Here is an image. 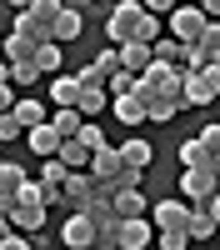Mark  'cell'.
I'll use <instances>...</instances> for the list:
<instances>
[{
  "label": "cell",
  "instance_id": "6da1fadb",
  "mask_svg": "<svg viewBox=\"0 0 220 250\" xmlns=\"http://www.w3.org/2000/svg\"><path fill=\"white\" fill-rule=\"evenodd\" d=\"M220 95V65H205V70H180V95L175 105L190 110V105H210Z\"/></svg>",
  "mask_w": 220,
  "mask_h": 250
},
{
  "label": "cell",
  "instance_id": "7a4b0ae2",
  "mask_svg": "<svg viewBox=\"0 0 220 250\" xmlns=\"http://www.w3.org/2000/svg\"><path fill=\"white\" fill-rule=\"evenodd\" d=\"M210 25H215V20H205V15H200V5H195V0H175V5L165 10V35H175L180 45L200 40Z\"/></svg>",
  "mask_w": 220,
  "mask_h": 250
},
{
  "label": "cell",
  "instance_id": "3957f363",
  "mask_svg": "<svg viewBox=\"0 0 220 250\" xmlns=\"http://www.w3.org/2000/svg\"><path fill=\"white\" fill-rule=\"evenodd\" d=\"M215 60H220V25H210L200 40H190V45H180L175 65L180 70H205V65H215Z\"/></svg>",
  "mask_w": 220,
  "mask_h": 250
},
{
  "label": "cell",
  "instance_id": "277c9868",
  "mask_svg": "<svg viewBox=\"0 0 220 250\" xmlns=\"http://www.w3.org/2000/svg\"><path fill=\"white\" fill-rule=\"evenodd\" d=\"M140 0H115V5L105 10V35H110V45H120V40H130L135 35V20H140Z\"/></svg>",
  "mask_w": 220,
  "mask_h": 250
},
{
  "label": "cell",
  "instance_id": "5b68a950",
  "mask_svg": "<svg viewBox=\"0 0 220 250\" xmlns=\"http://www.w3.org/2000/svg\"><path fill=\"white\" fill-rule=\"evenodd\" d=\"M90 190H95V175H90V170H65V180H60V200H55V205L80 210V205L90 200Z\"/></svg>",
  "mask_w": 220,
  "mask_h": 250
},
{
  "label": "cell",
  "instance_id": "8992f818",
  "mask_svg": "<svg viewBox=\"0 0 220 250\" xmlns=\"http://www.w3.org/2000/svg\"><path fill=\"white\" fill-rule=\"evenodd\" d=\"M150 240H155L150 215H125V220H120V230H115V245H120V250H145Z\"/></svg>",
  "mask_w": 220,
  "mask_h": 250
},
{
  "label": "cell",
  "instance_id": "52a82bcc",
  "mask_svg": "<svg viewBox=\"0 0 220 250\" xmlns=\"http://www.w3.org/2000/svg\"><path fill=\"white\" fill-rule=\"evenodd\" d=\"M145 215H150V225H155V230H185L190 205H185V200H155Z\"/></svg>",
  "mask_w": 220,
  "mask_h": 250
},
{
  "label": "cell",
  "instance_id": "ba28073f",
  "mask_svg": "<svg viewBox=\"0 0 220 250\" xmlns=\"http://www.w3.org/2000/svg\"><path fill=\"white\" fill-rule=\"evenodd\" d=\"M60 240H65L70 250L95 245V225H90V215H85V210H70V215H65V225H60Z\"/></svg>",
  "mask_w": 220,
  "mask_h": 250
},
{
  "label": "cell",
  "instance_id": "9c48e42d",
  "mask_svg": "<svg viewBox=\"0 0 220 250\" xmlns=\"http://www.w3.org/2000/svg\"><path fill=\"white\" fill-rule=\"evenodd\" d=\"M205 190H215V170H205V165H185V170H180V195H185V205H195Z\"/></svg>",
  "mask_w": 220,
  "mask_h": 250
},
{
  "label": "cell",
  "instance_id": "30bf717a",
  "mask_svg": "<svg viewBox=\"0 0 220 250\" xmlns=\"http://www.w3.org/2000/svg\"><path fill=\"white\" fill-rule=\"evenodd\" d=\"M110 210H115L120 220H125V215H145V210H150V195L140 190V185H125V190L110 195Z\"/></svg>",
  "mask_w": 220,
  "mask_h": 250
},
{
  "label": "cell",
  "instance_id": "8fae6325",
  "mask_svg": "<svg viewBox=\"0 0 220 250\" xmlns=\"http://www.w3.org/2000/svg\"><path fill=\"white\" fill-rule=\"evenodd\" d=\"M80 25H85V15L60 5V15L50 20V40H55V45H70V40H80Z\"/></svg>",
  "mask_w": 220,
  "mask_h": 250
},
{
  "label": "cell",
  "instance_id": "7c38bea8",
  "mask_svg": "<svg viewBox=\"0 0 220 250\" xmlns=\"http://www.w3.org/2000/svg\"><path fill=\"white\" fill-rule=\"evenodd\" d=\"M140 105H145V120H155V125H165V120L180 115L175 95H160V90H145V95H140Z\"/></svg>",
  "mask_w": 220,
  "mask_h": 250
},
{
  "label": "cell",
  "instance_id": "4fadbf2b",
  "mask_svg": "<svg viewBox=\"0 0 220 250\" xmlns=\"http://www.w3.org/2000/svg\"><path fill=\"white\" fill-rule=\"evenodd\" d=\"M115 55H120V70H145L150 65V40H120L115 45Z\"/></svg>",
  "mask_w": 220,
  "mask_h": 250
},
{
  "label": "cell",
  "instance_id": "5bb4252c",
  "mask_svg": "<svg viewBox=\"0 0 220 250\" xmlns=\"http://www.w3.org/2000/svg\"><path fill=\"white\" fill-rule=\"evenodd\" d=\"M55 160L65 165V170H85V165H90V150H85V145H80L75 135H60V145H55Z\"/></svg>",
  "mask_w": 220,
  "mask_h": 250
},
{
  "label": "cell",
  "instance_id": "9a60e30c",
  "mask_svg": "<svg viewBox=\"0 0 220 250\" xmlns=\"http://www.w3.org/2000/svg\"><path fill=\"white\" fill-rule=\"evenodd\" d=\"M110 115L120 120V125H140V120H145V105H140V95H110Z\"/></svg>",
  "mask_w": 220,
  "mask_h": 250
},
{
  "label": "cell",
  "instance_id": "2e32d148",
  "mask_svg": "<svg viewBox=\"0 0 220 250\" xmlns=\"http://www.w3.org/2000/svg\"><path fill=\"white\" fill-rule=\"evenodd\" d=\"M30 50H35V35H20V30H10V35H0V60H30Z\"/></svg>",
  "mask_w": 220,
  "mask_h": 250
},
{
  "label": "cell",
  "instance_id": "e0dca14e",
  "mask_svg": "<svg viewBox=\"0 0 220 250\" xmlns=\"http://www.w3.org/2000/svg\"><path fill=\"white\" fill-rule=\"evenodd\" d=\"M80 90H85V85H80V75H75V70H70V75H60V70L50 75V100H55V105H75V95H80Z\"/></svg>",
  "mask_w": 220,
  "mask_h": 250
},
{
  "label": "cell",
  "instance_id": "ac0fdd59",
  "mask_svg": "<svg viewBox=\"0 0 220 250\" xmlns=\"http://www.w3.org/2000/svg\"><path fill=\"white\" fill-rule=\"evenodd\" d=\"M55 15H60V0H30V5H25V20H30L45 40H50V20H55Z\"/></svg>",
  "mask_w": 220,
  "mask_h": 250
},
{
  "label": "cell",
  "instance_id": "d6986e66",
  "mask_svg": "<svg viewBox=\"0 0 220 250\" xmlns=\"http://www.w3.org/2000/svg\"><path fill=\"white\" fill-rule=\"evenodd\" d=\"M105 105H110V90H105V85H85V90L75 95V110L85 115V120H90V115H100Z\"/></svg>",
  "mask_w": 220,
  "mask_h": 250
},
{
  "label": "cell",
  "instance_id": "ffe728a7",
  "mask_svg": "<svg viewBox=\"0 0 220 250\" xmlns=\"http://www.w3.org/2000/svg\"><path fill=\"white\" fill-rule=\"evenodd\" d=\"M180 165H205V170H220V155L205 150L200 140H180Z\"/></svg>",
  "mask_w": 220,
  "mask_h": 250
},
{
  "label": "cell",
  "instance_id": "44dd1931",
  "mask_svg": "<svg viewBox=\"0 0 220 250\" xmlns=\"http://www.w3.org/2000/svg\"><path fill=\"white\" fill-rule=\"evenodd\" d=\"M30 60H35V70H40V75H55V70H60V45H55V40H35Z\"/></svg>",
  "mask_w": 220,
  "mask_h": 250
},
{
  "label": "cell",
  "instance_id": "7402d4cb",
  "mask_svg": "<svg viewBox=\"0 0 220 250\" xmlns=\"http://www.w3.org/2000/svg\"><path fill=\"white\" fill-rule=\"evenodd\" d=\"M80 120H85V115H80L75 105H55V115H45V125H50L55 135H75V130H80Z\"/></svg>",
  "mask_w": 220,
  "mask_h": 250
},
{
  "label": "cell",
  "instance_id": "603a6c76",
  "mask_svg": "<svg viewBox=\"0 0 220 250\" xmlns=\"http://www.w3.org/2000/svg\"><path fill=\"white\" fill-rule=\"evenodd\" d=\"M25 130H30V150H35V155H55V145H60V135L50 130L45 120H40V125H25Z\"/></svg>",
  "mask_w": 220,
  "mask_h": 250
},
{
  "label": "cell",
  "instance_id": "cb8c5ba5",
  "mask_svg": "<svg viewBox=\"0 0 220 250\" xmlns=\"http://www.w3.org/2000/svg\"><path fill=\"white\" fill-rule=\"evenodd\" d=\"M185 235H190V240H215V215L190 210V215H185Z\"/></svg>",
  "mask_w": 220,
  "mask_h": 250
},
{
  "label": "cell",
  "instance_id": "d4e9b609",
  "mask_svg": "<svg viewBox=\"0 0 220 250\" xmlns=\"http://www.w3.org/2000/svg\"><path fill=\"white\" fill-rule=\"evenodd\" d=\"M10 115H15L20 125H40V120H45V105H40L35 95H25V100H15V105H10Z\"/></svg>",
  "mask_w": 220,
  "mask_h": 250
},
{
  "label": "cell",
  "instance_id": "484cf974",
  "mask_svg": "<svg viewBox=\"0 0 220 250\" xmlns=\"http://www.w3.org/2000/svg\"><path fill=\"white\" fill-rule=\"evenodd\" d=\"M115 150H120V160H125V165H140V170H145V165H150V145L145 140H125V145H115Z\"/></svg>",
  "mask_w": 220,
  "mask_h": 250
},
{
  "label": "cell",
  "instance_id": "4316f807",
  "mask_svg": "<svg viewBox=\"0 0 220 250\" xmlns=\"http://www.w3.org/2000/svg\"><path fill=\"white\" fill-rule=\"evenodd\" d=\"M150 55H155V60H170V65H175V60H180V40L160 30V35L150 40Z\"/></svg>",
  "mask_w": 220,
  "mask_h": 250
},
{
  "label": "cell",
  "instance_id": "83f0119b",
  "mask_svg": "<svg viewBox=\"0 0 220 250\" xmlns=\"http://www.w3.org/2000/svg\"><path fill=\"white\" fill-rule=\"evenodd\" d=\"M20 180H25V170H20L15 160H0V195H15Z\"/></svg>",
  "mask_w": 220,
  "mask_h": 250
},
{
  "label": "cell",
  "instance_id": "f1b7e54d",
  "mask_svg": "<svg viewBox=\"0 0 220 250\" xmlns=\"http://www.w3.org/2000/svg\"><path fill=\"white\" fill-rule=\"evenodd\" d=\"M35 80H40V70H35V60H10V85H35Z\"/></svg>",
  "mask_w": 220,
  "mask_h": 250
},
{
  "label": "cell",
  "instance_id": "f546056e",
  "mask_svg": "<svg viewBox=\"0 0 220 250\" xmlns=\"http://www.w3.org/2000/svg\"><path fill=\"white\" fill-rule=\"evenodd\" d=\"M60 180H65V165H60L55 155H45V165H40V185H45V190H60Z\"/></svg>",
  "mask_w": 220,
  "mask_h": 250
},
{
  "label": "cell",
  "instance_id": "4dcf8cb0",
  "mask_svg": "<svg viewBox=\"0 0 220 250\" xmlns=\"http://www.w3.org/2000/svg\"><path fill=\"white\" fill-rule=\"evenodd\" d=\"M75 140L85 145V150H100V145H110V140H105V130H100V125H90V120H80V130H75Z\"/></svg>",
  "mask_w": 220,
  "mask_h": 250
},
{
  "label": "cell",
  "instance_id": "1f68e13d",
  "mask_svg": "<svg viewBox=\"0 0 220 250\" xmlns=\"http://www.w3.org/2000/svg\"><path fill=\"white\" fill-rule=\"evenodd\" d=\"M160 30H165V25H160V15H150V10H140V20H135V35H130V40H155Z\"/></svg>",
  "mask_w": 220,
  "mask_h": 250
},
{
  "label": "cell",
  "instance_id": "d6a6232c",
  "mask_svg": "<svg viewBox=\"0 0 220 250\" xmlns=\"http://www.w3.org/2000/svg\"><path fill=\"white\" fill-rule=\"evenodd\" d=\"M20 135H25V125H20L10 110H0V145H10V140H20Z\"/></svg>",
  "mask_w": 220,
  "mask_h": 250
},
{
  "label": "cell",
  "instance_id": "836d02e7",
  "mask_svg": "<svg viewBox=\"0 0 220 250\" xmlns=\"http://www.w3.org/2000/svg\"><path fill=\"white\" fill-rule=\"evenodd\" d=\"M90 65H95L100 75H110V70H120V55H115V45H105V50H100V55L90 60Z\"/></svg>",
  "mask_w": 220,
  "mask_h": 250
},
{
  "label": "cell",
  "instance_id": "e575fe53",
  "mask_svg": "<svg viewBox=\"0 0 220 250\" xmlns=\"http://www.w3.org/2000/svg\"><path fill=\"white\" fill-rule=\"evenodd\" d=\"M105 80H110V95H125V90L135 85V70H110Z\"/></svg>",
  "mask_w": 220,
  "mask_h": 250
},
{
  "label": "cell",
  "instance_id": "d590c367",
  "mask_svg": "<svg viewBox=\"0 0 220 250\" xmlns=\"http://www.w3.org/2000/svg\"><path fill=\"white\" fill-rule=\"evenodd\" d=\"M155 240L165 245V250H185V245H190V235H185V230H155Z\"/></svg>",
  "mask_w": 220,
  "mask_h": 250
},
{
  "label": "cell",
  "instance_id": "8d00e7d4",
  "mask_svg": "<svg viewBox=\"0 0 220 250\" xmlns=\"http://www.w3.org/2000/svg\"><path fill=\"white\" fill-rule=\"evenodd\" d=\"M195 140H200V145H205V150H215V155H220V130H215V125H205V130H200Z\"/></svg>",
  "mask_w": 220,
  "mask_h": 250
},
{
  "label": "cell",
  "instance_id": "74e56055",
  "mask_svg": "<svg viewBox=\"0 0 220 250\" xmlns=\"http://www.w3.org/2000/svg\"><path fill=\"white\" fill-rule=\"evenodd\" d=\"M75 75H80V85H105V75H100L95 65H85V70H75Z\"/></svg>",
  "mask_w": 220,
  "mask_h": 250
},
{
  "label": "cell",
  "instance_id": "f35d334b",
  "mask_svg": "<svg viewBox=\"0 0 220 250\" xmlns=\"http://www.w3.org/2000/svg\"><path fill=\"white\" fill-rule=\"evenodd\" d=\"M15 105V85H10V80H0V110H10Z\"/></svg>",
  "mask_w": 220,
  "mask_h": 250
},
{
  "label": "cell",
  "instance_id": "ab89813d",
  "mask_svg": "<svg viewBox=\"0 0 220 250\" xmlns=\"http://www.w3.org/2000/svg\"><path fill=\"white\" fill-rule=\"evenodd\" d=\"M140 5H145V10H150V15H165V10H170V5H175V0H140Z\"/></svg>",
  "mask_w": 220,
  "mask_h": 250
},
{
  "label": "cell",
  "instance_id": "60d3db41",
  "mask_svg": "<svg viewBox=\"0 0 220 250\" xmlns=\"http://www.w3.org/2000/svg\"><path fill=\"white\" fill-rule=\"evenodd\" d=\"M60 5H65V10H80V15H85V10H90V0H60Z\"/></svg>",
  "mask_w": 220,
  "mask_h": 250
},
{
  "label": "cell",
  "instance_id": "b9f144b4",
  "mask_svg": "<svg viewBox=\"0 0 220 250\" xmlns=\"http://www.w3.org/2000/svg\"><path fill=\"white\" fill-rule=\"evenodd\" d=\"M115 5V0H90V10H110Z\"/></svg>",
  "mask_w": 220,
  "mask_h": 250
},
{
  "label": "cell",
  "instance_id": "7bdbcfd3",
  "mask_svg": "<svg viewBox=\"0 0 220 250\" xmlns=\"http://www.w3.org/2000/svg\"><path fill=\"white\" fill-rule=\"evenodd\" d=\"M5 230H10V220H5V210H0V235H5Z\"/></svg>",
  "mask_w": 220,
  "mask_h": 250
},
{
  "label": "cell",
  "instance_id": "ee69618b",
  "mask_svg": "<svg viewBox=\"0 0 220 250\" xmlns=\"http://www.w3.org/2000/svg\"><path fill=\"white\" fill-rule=\"evenodd\" d=\"M0 80H10V65H5V60H0Z\"/></svg>",
  "mask_w": 220,
  "mask_h": 250
},
{
  "label": "cell",
  "instance_id": "f6af8a7d",
  "mask_svg": "<svg viewBox=\"0 0 220 250\" xmlns=\"http://www.w3.org/2000/svg\"><path fill=\"white\" fill-rule=\"evenodd\" d=\"M10 5H15V10H25V5H30V0H10Z\"/></svg>",
  "mask_w": 220,
  "mask_h": 250
}]
</instances>
